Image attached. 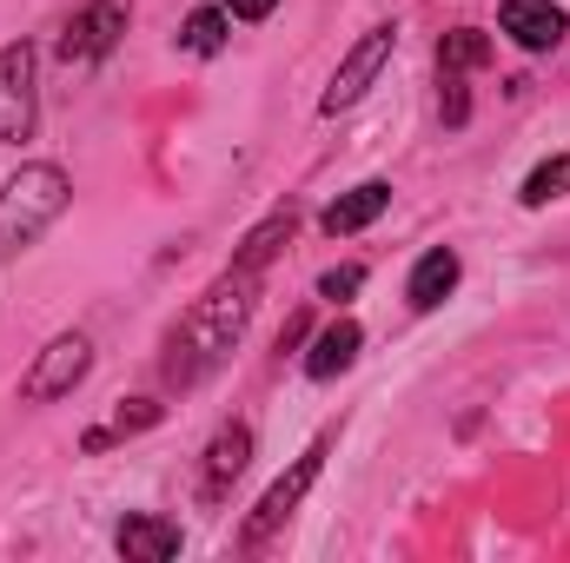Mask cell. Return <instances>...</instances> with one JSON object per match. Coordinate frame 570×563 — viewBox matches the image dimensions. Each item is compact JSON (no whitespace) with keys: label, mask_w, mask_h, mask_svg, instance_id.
I'll return each instance as SVG.
<instances>
[{"label":"cell","mask_w":570,"mask_h":563,"mask_svg":"<svg viewBox=\"0 0 570 563\" xmlns=\"http://www.w3.org/2000/svg\"><path fill=\"white\" fill-rule=\"evenodd\" d=\"M471 67H491V33L451 27V33L438 40V73H471Z\"/></svg>","instance_id":"5bb4252c"},{"label":"cell","mask_w":570,"mask_h":563,"mask_svg":"<svg viewBox=\"0 0 570 563\" xmlns=\"http://www.w3.org/2000/svg\"><path fill=\"white\" fill-rule=\"evenodd\" d=\"M498 27H504L524 53H551L570 33V20H564L558 0H504V7H498Z\"/></svg>","instance_id":"52a82bcc"},{"label":"cell","mask_w":570,"mask_h":563,"mask_svg":"<svg viewBox=\"0 0 570 563\" xmlns=\"http://www.w3.org/2000/svg\"><path fill=\"white\" fill-rule=\"evenodd\" d=\"M253 305H259V273H246V266H233L206 298H193V312L166 338V378L173 385H199L213 365H226V352L253 325Z\"/></svg>","instance_id":"6da1fadb"},{"label":"cell","mask_w":570,"mask_h":563,"mask_svg":"<svg viewBox=\"0 0 570 563\" xmlns=\"http://www.w3.org/2000/svg\"><path fill=\"white\" fill-rule=\"evenodd\" d=\"M318 457H325V444H312V451H305V457L292 464V477H279V484H273V491L259 497V511L246 517V531H239V544H266V537L279 531L285 517H292V504H298V497L312 491V477H318Z\"/></svg>","instance_id":"8992f818"},{"label":"cell","mask_w":570,"mask_h":563,"mask_svg":"<svg viewBox=\"0 0 570 563\" xmlns=\"http://www.w3.org/2000/svg\"><path fill=\"white\" fill-rule=\"evenodd\" d=\"M279 0H226V13H239V20H266Z\"/></svg>","instance_id":"d6986e66"},{"label":"cell","mask_w":570,"mask_h":563,"mask_svg":"<svg viewBox=\"0 0 570 563\" xmlns=\"http://www.w3.org/2000/svg\"><path fill=\"white\" fill-rule=\"evenodd\" d=\"M67 199H73V186H67L60 166H20V172L0 186V259L27 253V246L67 213Z\"/></svg>","instance_id":"7a4b0ae2"},{"label":"cell","mask_w":570,"mask_h":563,"mask_svg":"<svg viewBox=\"0 0 570 563\" xmlns=\"http://www.w3.org/2000/svg\"><path fill=\"white\" fill-rule=\"evenodd\" d=\"M358 285H365V266H338V273L318 279V298H352Z\"/></svg>","instance_id":"ac0fdd59"},{"label":"cell","mask_w":570,"mask_h":563,"mask_svg":"<svg viewBox=\"0 0 570 563\" xmlns=\"http://www.w3.org/2000/svg\"><path fill=\"white\" fill-rule=\"evenodd\" d=\"M87 365H94V345H87L80 332L53 338V345L33 358V372L20 378V398H27V405H53V398H67V392L87 378Z\"/></svg>","instance_id":"3957f363"},{"label":"cell","mask_w":570,"mask_h":563,"mask_svg":"<svg viewBox=\"0 0 570 563\" xmlns=\"http://www.w3.org/2000/svg\"><path fill=\"white\" fill-rule=\"evenodd\" d=\"M40 93H33V47H0V146H20L33 134Z\"/></svg>","instance_id":"277c9868"},{"label":"cell","mask_w":570,"mask_h":563,"mask_svg":"<svg viewBox=\"0 0 570 563\" xmlns=\"http://www.w3.org/2000/svg\"><path fill=\"white\" fill-rule=\"evenodd\" d=\"M279 239H292V213H279V219H266V226H259V233L246 239V253H239V266H246V273H259V266H266V259L279 253Z\"/></svg>","instance_id":"2e32d148"},{"label":"cell","mask_w":570,"mask_h":563,"mask_svg":"<svg viewBox=\"0 0 570 563\" xmlns=\"http://www.w3.org/2000/svg\"><path fill=\"white\" fill-rule=\"evenodd\" d=\"M385 206H392V186H385V179H365V186H352L338 206H325V233H332V239H345V233H365V226H372Z\"/></svg>","instance_id":"9c48e42d"},{"label":"cell","mask_w":570,"mask_h":563,"mask_svg":"<svg viewBox=\"0 0 570 563\" xmlns=\"http://www.w3.org/2000/svg\"><path fill=\"white\" fill-rule=\"evenodd\" d=\"M120 551L140 563H159L179 551V524H166V517H127L120 524Z\"/></svg>","instance_id":"7c38bea8"},{"label":"cell","mask_w":570,"mask_h":563,"mask_svg":"<svg viewBox=\"0 0 570 563\" xmlns=\"http://www.w3.org/2000/svg\"><path fill=\"white\" fill-rule=\"evenodd\" d=\"M186 47H193V53H219V47H226V13H219V7H199V13L186 20Z\"/></svg>","instance_id":"e0dca14e"},{"label":"cell","mask_w":570,"mask_h":563,"mask_svg":"<svg viewBox=\"0 0 570 563\" xmlns=\"http://www.w3.org/2000/svg\"><path fill=\"white\" fill-rule=\"evenodd\" d=\"M451 285H458V253H451V246H431L425 259H419V273H412V305H419V312L444 305Z\"/></svg>","instance_id":"4fadbf2b"},{"label":"cell","mask_w":570,"mask_h":563,"mask_svg":"<svg viewBox=\"0 0 570 563\" xmlns=\"http://www.w3.org/2000/svg\"><path fill=\"white\" fill-rule=\"evenodd\" d=\"M246 457H253V431H246V424H226V431L213 437V451H206V491H226V484L246 471Z\"/></svg>","instance_id":"8fae6325"},{"label":"cell","mask_w":570,"mask_h":563,"mask_svg":"<svg viewBox=\"0 0 570 563\" xmlns=\"http://www.w3.org/2000/svg\"><path fill=\"white\" fill-rule=\"evenodd\" d=\"M392 47H399V27H392V20H385V27H372V33H365V40H358V47L338 60V73H332V87H325V100H318V107H325V113L352 107V100H358V93H365V87L385 73Z\"/></svg>","instance_id":"5b68a950"},{"label":"cell","mask_w":570,"mask_h":563,"mask_svg":"<svg viewBox=\"0 0 570 563\" xmlns=\"http://www.w3.org/2000/svg\"><path fill=\"white\" fill-rule=\"evenodd\" d=\"M564 192H570V152L544 159V166L524 179V206H551V199H564Z\"/></svg>","instance_id":"9a60e30c"},{"label":"cell","mask_w":570,"mask_h":563,"mask_svg":"<svg viewBox=\"0 0 570 563\" xmlns=\"http://www.w3.org/2000/svg\"><path fill=\"white\" fill-rule=\"evenodd\" d=\"M358 345H365V332H358L352 318H338V325H325V332H318V345H312L305 372H312V378H338V372L358 358Z\"/></svg>","instance_id":"30bf717a"},{"label":"cell","mask_w":570,"mask_h":563,"mask_svg":"<svg viewBox=\"0 0 570 563\" xmlns=\"http://www.w3.org/2000/svg\"><path fill=\"white\" fill-rule=\"evenodd\" d=\"M127 33V0H94L87 13H73L67 20V40H60V53L67 60H100V53H114V40Z\"/></svg>","instance_id":"ba28073f"}]
</instances>
